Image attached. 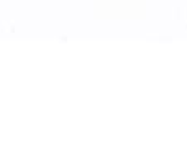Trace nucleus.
Wrapping results in <instances>:
<instances>
[]
</instances>
